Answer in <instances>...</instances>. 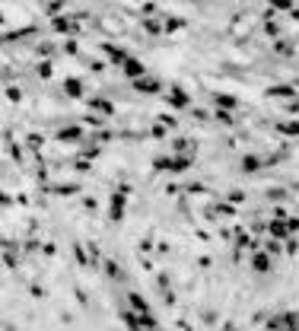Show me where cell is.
<instances>
[{
    "label": "cell",
    "instance_id": "1",
    "mask_svg": "<svg viewBox=\"0 0 299 331\" xmlns=\"http://www.w3.org/2000/svg\"><path fill=\"white\" fill-rule=\"evenodd\" d=\"M127 194H131V188H118V191H115L112 194V207H108V220H115V223H118L121 217H124V198H127Z\"/></svg>",
    "mask_w": 299,
    "mask_h": 331
},
{
    "label": "cell",
    "instance_id": "2",
    "mask_svg": "<svg viewBox=\"0 0 299 331\" xmlns=\"http://www.w3.org/2000/svg\"><path fill=\"white\" fill-rule=\"evenodd\" d=\"M134 90H137V92H147V96H153V92L162 90V86H159V80H153V77H147V73H144V77L134 80Z\"/></svg>",
    "mask_w": 299,
    "mask_h": 331
},
{
    "label": "cell",
    "instance_id": "3",
    "mask_svg": "<svg viewBox=\"0 0 299 331\" xmlns=\"http://www.w3.org/2000/svg\"><path fill=\"white\" fill-rule=\"evenodd\" d=\"M121 70H124V77L137 80V77H144V73H147V67H144V60H137V58H127L124 64H121Z\"/></svg>",
    "mask_w": 299,
    "mask_h": 331
},
{
    "label": "cell",
    "instance_id": "4",
    "mask_svg": "<svg viewBox=\"0 0 299 331\" xmlns=\"http://www.w3.org/2000/svg\"><path fill=\"white\" fill-rule=\"evenodd\" d=\"M102 51L108 55V60H112V64H124V60L131 58L124 48H118V45H108V42H102Z\"/></svg>",
    "mask_w": 299,
    "mask_h": 331
},
{
    "label": "cell",
    "instance_id": "5",
    "mask_svg": "<svg viewBox=\"0 0 299 331\" xmlns=\"http://www.w3.org/2000/svg\"><path fill=\"white\" fill-rule=\"evenodd\" d=\"M251 268H255L258 274H268L270 271V252L264 248V252H255V258H251Z\"/></svg>",
    "mask_w": 299,
    "mask_h": 331
},
{
    "label": "cell",
    "instance_id": "6",
    "mask_svg": "<svg viewBox=\"0 0 299 331\" xmlns=\"http://www.w3.org/2000/svg\"><path fill=\"white\" fill-rule=\"evenodd\" d=\"M169 105H175V109L188 105V96H185V90H181V86H172V90H169Z\"/></svg>",
    "mask_w": 299,
    "mask_h": 331
},
{
    "label": "cell",
    "instance_id": "7",
    "mask_svg": "<svg viewBox=\"0 0 299 331\" xmlns=\"http://www.w3.org/2000/svg\"><path fill=\"white\" fill-rule=\"evenodd\" d=\"M64 92H67V96H70V99H80V96H83V83H80L77 77L64 80Z\"/></svg>",
    "mask_w": 299,
    "mask_h": 331
},
{
    "label": "cell",
    "instance_id": "8",
    "mask_svg": "<svg viewBox=\"0 0 299 331\" xmlns=\"http://www.w3.org/2000/svg\"><path fill=\"white\" fill-rule=\"evenodd\" d=\"M191 166V156H169V172H185V169Z\"/></svg>",
    "mask_w": 299,
    "mask_h": 331
},
{
    "label": "cell",
    "instance_id": "9",
    "mask_svg": "<svg viewBox=\"0 0 299 331\" xmlns=\"http://www.w3.org/2000/svg\"><path fill=\"white\" fill-rule=\"evenodd\" d=\"M277 131L287 137H299V121H283V124H277Z\"/></svg>",
    "mask_w": 299,
    "mask_h": 331
},
{
    "label": "cell",
    "instance_id": "10",
    "mask_svg": "<svg viewBox=\"0 0 299 331\" xmlns=\"http://www.w3.org/2000/svg\"><path fill=\"white\" fill-rule=\"evenodd\" d=\"M268 96H287V99H293L296 96V90H293V86H270V90H268Z\"/></svg>",
    "mask_w": 299,
    "mask_h": 331
},
{
    "label": "cell",
    "instance_id": "11",
    "mask_svg": "<svg viewBox=\"0 0 299 331\" xmlns=\"http://www.w3.org/2000/svg\"><path fill=\"white\" fill-rule=\"evenodd\" d=\"M58 137L64 140V144H67V140H80V137H83V127H64Z\"/></svg>",
    "mask_w": 299,
    "mask_h": 331
},
{
    "label": "cell",
    "instance_id": "12",
    "mask_svg": "<svg viewBox=\"0 0 299 331\" xmlns=\"http://www.w3.org/2000/svg\"><path fill=\"white\" fill-rule=\"evenodd\" d=\"M127 300H131V309H137V312H150V306H147V300L140 293H131L127 296Z\"/></svg>",
    "mask_w": 299,
    "mask_h": 331
},
{
    "label": "cell",
    "instance_id": "13",
    "mask_svg": "<svg viewBox=\"0 0 299 331\" xmlns=\"http://www.w3.org/2000/svg\"><path fill=\"white\" fill-rule=\"evenodd\" d=\"M90 109H96V112H102V115H112V112H115L112 102H105V99H90Z\"/></svg>",
    "mask_w": 299,
    "mask_h": 331
},
{
    "label": "cell",
    "instance_id": "14",
    "mask_svg": "<svg viewBox=\"0 0 299 331\" xmlns=\"http://www.w3.org/2000/svg\"><path fill=\"white\" fill-rule=\"evenodd\" d=\"M258 169H261L258 156H242V172H258Z\"/></svg>",
    "mask_w": 299,
    "mask_h": 331
},
{
    "label": "cell",
    "instance_id": "15",
    "mask_svg": "<svg viewBox=\"0 0 299 331\" xmlns=\"http://www.w3.org/2000/svg\"><path fill=\"white\" fill-rule=\"evenodd\" d=\"M54 32H77V26H73L70 19H60L58 16V19H54Z\"/></svg>",
    "mask_w": 299,
    "mask_h": 331
},
{
    "label": "cell",
    "instance_id": "16",
    "mask_svg": "<svg viewBox=\"0 0 299 331\" xmlns=\"http://www.w3.org/2000/svg\"><path fill=\"white\" fill-rule=\"evenodd\" d=\"M213 102L223 105V109H236V99L233 96H223V92H213Z\"/></svg>",
    "mask_w": 299,
    "mask_h": 331
},
{
    "label": "cell",
    "instance_id": "17",
    "mask_svg": "<svg viewBox=\"0 0 299 331\" xmlns=\"http://www.w3.org/2000/svg\"><path fill=\"white\" fill-rule=\"evenodd\" d=\"M105 274L112 277V280H118V277H121V271H118V265H115V261H105Z\"/></svg>",
    "mask_w": 299,
    "mask_h": 331
},
{
    "label": "cell",
    "instance_id": "18",
    "mask_svg": "<svg viewBox=\"0 0 299 331\" xmlns=\"http://www.w3.org/2000/svg\"><path fill=\"white\" fill-rule=\"evenodd\" d=\"M77 191H80L77 185H58L54 188V194H77Z\"/></svg>",
    "mask_w": 299,
    "mask_h": 331
},
{
    "label": "cell",
    "instance_id": "19",
    "mask_svg": "<svg viewBox=\"0 0 299 331\" xmlns=\"http://www.w3.org/2000/svg\"><path fill=\"white\" fill-rule=\"evenodd\" d=\"M270 6H277V10H293V0H270Z\"/></svg>",
    "mask_w": 299,
    "mask_h": 331
},
{
    "label": "cell",
    "instance_id": "20",
    "mask_svg": "<svg viewBox=\"0 0 299 331\" xmlns=\"http://www.w3.org/2000/svg\"><path fill=\"white\" fill-rule=\"evenodd\" d=\"M175 150H179V153H188V150H191V144H188V137H179V140H175Z\"/></svg>",
    "mask_w": 299,
    "mask_h": 331
},
{
    "label": "cell",
    "instance_id": "21",
    "mask_svg": "<svg viewBox=\"0 0 299 331\" xmlns=\"http://www.w3.org/2000/svg\"><path fill=\"white\" fill-rule=\"evenodd\" d=\"M73 169H77V172H90V156H83V159H77V166H73Z\"/></svg>",
    "mask_w": 299,
    "mask_h": 331
},
{
    "label": "cell",
    "instance_id": "22",
    "mask_svg": "<svg viewBox=\"0 0 299 331\" xmlns=\"http://www.w3.org/2000/svg\"><path fill=\"white\" fill-rule=\"evenodd\" d=\"M283 198H287V194H283L280 188H270V191H268V201H283Z\"/></svg>",
    "mask_w": 299,
    "mask_h": 331
},
{
    "label": "cell",
    "instance_id": "23",
    "mask_svg": "<svg viewBox=\"0 0 299 331\" xmlns=\"http://www.w3.org/2000/svg\"><path fill=\"white\" fill-rule=\"evenodd\" d=\"M229 201H233V204H242V201H245V191H229Z\"/></svg>",
    "mask_w": 299,
    "mask_h": 331
},
{
    "label": "cell",
    "instance_id": "24",
    "mask_svg": "<svg viewBox=\"0 0 299 331\" xmlns=\"http://www.w3.org/2000/svg\"><path fill=\"white\" fill-rule=\"evenodd\" d=\"M181 29V19H166V32H175Z\"/></svg>",
    "mask_w": 299,
    "mask_h": 331
},
{
    "label": "cell",
    "instance_id": "25",
    "mask_svg": "<svg viewBox=\"0 0 299 331\" xmlns=\"http://www.w3.org/2000/svg\"><path fill=\"white\" fill-rule=\"evenodd\" d=\"M38 77L48 80V77H51V64H38Z\"/></svg>",
    "mask_w": 299,
    "mask_h": 331
},
{
    "label": "cell",
    "instance_id": "26",
    "mask_svg": "<svg viewBox=\"0 0 299 331\" xmlns=\"http://www.w3.org/2000/svg\"><path fill=\"white\" fill-rule=\"evenodd\" d=\"M268 252H270V255L280 252V242H277V236H274V239H268Z\"/></svg>",
    "mask_w": 299,
    "mask_h": 331
},
{
    "label": "cell",
    "instance_id": "27",
    "mask_svg": "<svg viewBox=\"0 0 299 331\" xmlns=\"http://www.w3.org/2000/svg\"><path fill=\"white\" fill-rule=\"evenodd\" d=\"M29 147H32V150H38V147H42V137H38V134H29Z\"/></svg>",
    "mask_w": 299,
    "mask_h": 331
},
{
    "label": "cell",
    "instance_id": "28",
    "mask_svg": "<svg viewBox=\"0 0 299 331\" xmlns=\"http://www.w3.org/2000/svg\"><path fill=\"white\" fill-rule=\"evenodd\" d=\"M144 26H147V32H153V35H156V32H159V23H156V19H147Z\"/></svg>",
    "mask_w": 299,
    "mask_h": 331
},
{
    "label": "cell",
    "instance_id": "29",
    "mask_svg": "<svg viewBox=\"0 0 299 331\" xmlns=\"http://www.w3.org/2000/svg\"><path fill=\"white\" fill-rule=\"evenodd\" d=\"M185 191H188V194H204V191H207V188H204V185H188Z\"/></svg>",
    "mask_w": 299,
    "mask_h": 331
},
{
    "label": "cell",
    "instance_id": "30",
    "mask_svg": "<svg viewBox=\"0 0 299 331\" xmlns=\"http://www.w3.org/2000/svg\"><path fill=\"white\" fill-rule=\"evenodd\" d=\"M216 118L226 121V124H233V115H229V112H216Z\"/></svg>",
    "mask_w": 299,
    "mask_h": 331
}]
</instances>
